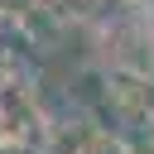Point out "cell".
Returning a JSON list of instances; mask_svg holds the SVG:
<instances>
[{
	"mask_svg": "<svg viewBox=\"0 0 154 154\" xmlns=\"http://www.w3.org/2000/svg\"><path fill=\"white\" fill-rule=\"evenodd\" d=\"M149 120H154V96H149Z\"/></svg>",
	"mask_w": 154,
	"mask_h": 154,
	"instance_id": "3",
	"label": "cell"
},
{
	"mask_svg": "<svg viewBox=\"0 0 154 154\" xmlns=\"http://www.w3.org/2000/svg\"><path fill=\"white\" fill-rule=\"evenodd\" d=\"M82 154H130V140L125 135H111V130H91Z\"/></svg>",
	"mask_w": 154,
	"mask_h": 154,
	"instance_id": "1",
	"label": "cell"
},
{
	"mask_svg": "<svg viewBox=\"0 0 154 154\" xmlns=\"http://www.w3.org/2000/svg\"><path fill=\"white\" fill-rule=\"evenodd\" d=\"M130 154H154V140H130Z\"/></svg>",
	"mask_w": 154,
	"mask_h": 154,
	"instance_id": "2",
	"label": "cell"
}]
</instances>
